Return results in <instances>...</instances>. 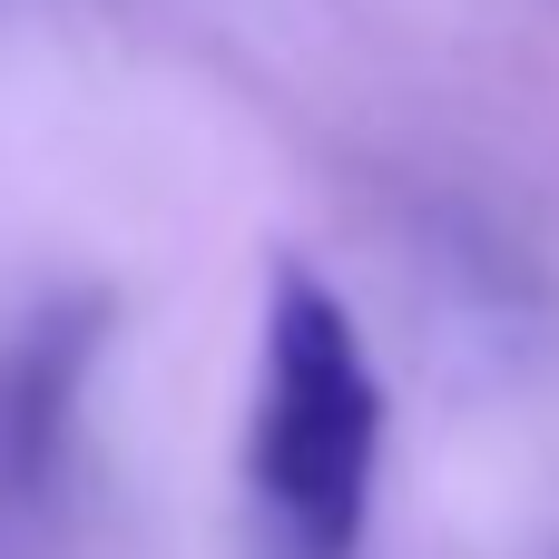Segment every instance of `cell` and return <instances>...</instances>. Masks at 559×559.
<instances>
[{
  "label": "cell",
  "mask_w": 559,
  "mask_h": 559,
  "mask_svg": "<svg viewBox=\"0 0 559 559\" xmlns=\"http://www.w3.org/2000/svg\"><path fill=\"white\" fill-rule=\"evenodd\" d=\"M383 373L354 305L275 255L255 314V393H246V521L265 559H364L383 491Z\"/></svg>",
  "instance_id": "obj_1"
},
{
  "label": "cell",
  "mask_w": 559,
  "mask_h": 559,
  "mask_svg": "<svg viewBox=\"0 0 559 559\" xmlns=\"http://www.w3.org/2000/svg\"><path fill=\"white\" fill-rule=\"evenodd\" d=\"M98 344H108V295H39L0 334V531H39L59 511Z\"/></svg>",
  "instance_id": "obj_2"
}]
</instances>
